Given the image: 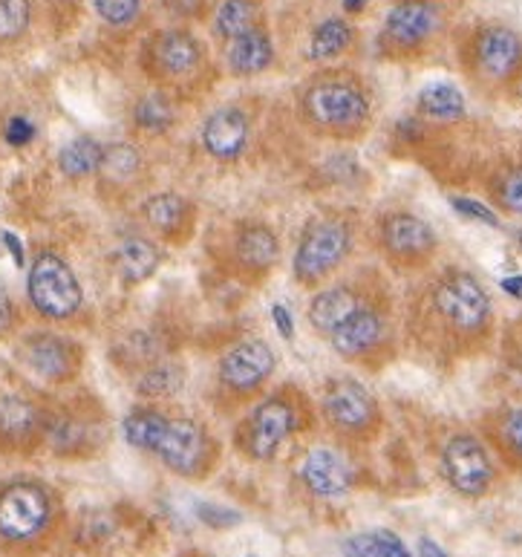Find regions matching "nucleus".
I'll list each match as a JSON object with an SVG mask.
<instances>
[{"label": "nucleus", "instance_id": "obj_1", "mask_svg": "<svg viewBox=\"0 0 522 557\" xmlns=\"http://www.w3.org/2000/svg\"><path fill=\"white\" fill-rule=\"evenodd\" d=\"M413 330L424 342L448 352H471L488 344L494 330V304L480 277L450 267L422 286L413 307Z\"/></svg>", "mask_w": 522, "mask_h": 557}, {"label": "nucleus", "instance_id": "obj_2", "mask_svg": "<svg viewBox=\"0 0 522 557\" xmlns=\"http://www.w3.org/2000/svg\"><path fill=\"white\" fill-rule=\"evenodd\" d=\"M295 110L309 134L352 141L373 125V90L356 70L321 67L298 84Z\"/></svg>", "mask_w": 522, "mask_h": 557}, {"label": "nucleus", "instance_id": "obj_3", "mask_svg": "<svg viewBox=\"0 0 522 557\" xmlns=\"http://www.w3.org/2000/svg\"><path fill=\"white\" fill-rule=\"evenodd\" d=\"M122 431L133 448L157 457L171 474L183 480H202L214 468V440L194 417L159 408H136L125 417Z\"/></svg>", "mask_w": 522, "mask_h": 557}, {"label": "nucleus", "instance_id": "obj_4", "mask_svg": "<svg viewBox=\"0 0 522 557\" xmlns=\"http://www.w3.org/2000/svg\"><path fill=\"white\" fill-rule=\"evenodd\" d=\"M141 70L159 90L171 92L176 99L194 96L211 87L214 64L208 44L194 33L191 26H162L150 33L141 44Z\"/></svg>", "mask_w": 522, "mask_h": 557}, {"label": "nucleus", "instance_id": "obj_5", "mask_svg": "<svg viewBox=\"0 0 522 557\" xmlns=\"http://www.w3.org/2000/svg\"><path fill=\"white\" fill-rule=\"evenodd\" d=\"M459 67L485 96L514 90L522 82V35L502 21H480L459 35Z\"/></svg>", "mask_w": 522, "mask_h": 557}, {"label": "nucleus", "instance_id": "obj_6", "mask_svg": "<svg viewBox=\"0 0 522 557\" xmlns=\"http://www.w3.org/2000/svg\"><path fill=\"white\" fill-rule=\"evenodd\" d=\"M450 17V0H393L378 29L382 59L419 61L445 38Z\"/></svg>", "mask_w": 522, "mask_h": 557}, {"label": "nucleus", "instance_id": "obj_7", "mask_svg": "<svg viewBox=\"0 0 522 557\" xmlns=\"http://www.w3.org/2000/svg\"><path fill=\"white\" fill-rule=\"evenodd\" d=\"M352 223L340 214L315 216L300 234L291 258V275L300 286H321L347 263L352 251Z\"/></svg>", "mask_w": 522, "mask_h": 557}, {"label": "nucleus", "instance_id": "obj_8", "mask_svg": "<svg viewBox=\"0 0 522 557\" xmlns=\"http://www.w3.org/2000/svg\"><path fill=\"white\" fill-rule=\"evenodd\" d=\"M300 428V401L291 391H274L260 399L243 419L237 442L254 462H272Z\"/></svg>", "mask_w": 522, "mask_h": 557}, {"label": "nucleus", "instance_id": "obj_9", "mask_svg": "<svg viewBox=\"0 0 522 557\" xmlns=\"http://www.w3.org/2000/svg\"><path fill=\"white\" fill-rule=\"evenodd\" d=\"M55 503L47 485L15 480L0 488V541L9 546H29L50 532Z\"/></svg>", "mask_w": 522, "mask_h": 557}, {"label": "nucleus", "instance_id": "obj_10", "mask_svg": "<svg viewBox=\"0 0 522 557\" xmlns=\"http://www.w3.org/2000/svg\"><path fill=\"white\" fill-rule=\"evenodd\" d=\"M26 298L47 321H66L82 309L84 289L59 251H38L26 275Z\"/></svg>", "mask_w": 522, "mask_h": 557}, {"label": "nucleus", "instance_id": "obj_11", "mask_svg": "<svg viewBox=\"0 0 522 557\" xmlns=\"http://www.w3.org/2000/svg\"><path fill=\"white\" fill-rule=\"evenodd\" d=\"M326 424L332 433L349 442H370L382 428V408L364 384L352 375H338L326 382L321 396Z\"/></svg>", "mask_w": 522, "mask_h": 557}, {"label": "nucleus", "instance_id": "obj_12", "mask_svg": "<svg viewBox=\"0 0 522 557\" xmlns=\"http://www.w3.org/2000/svg\"><path fill=\"white\" fill-rule=\"evenodd\" d=\"M378 249L401 272L424 269L439 251L433 225L413 211H390L378 220Z\"/></svg>", "mask_w": 522, "mask_h": 557}, {"label": "nucleus", "instance_id": "obj_13", "mask_svg": "<svg viewBox=\"0 0 522 557\" xmlns=\"http://www.w3.org/2000/svg\"><path fill=\"white\" fill-rule=\"evenodd\" d=\"M442 474L457 494L468 499L485 497L497 483V466L485 442L473 433H453L442 448Z\"/></svg>", "mask_w": 522, "mask_h": 557}, {"label": "nucleus", "instance_id": "obj_14", "mask_svg": "<svg viewBox=\"0 0 522 557\" xmlns=\"http://www.w3.org/2000/svg\"><path fill=\"white\" fill-rule=\"evenodd\" d=\"M274 367H277V361H274L269 344L260 342V338H243L223 352L220 367H216V382L225 393L246 399L272 379Z\"/></svg>", "mask_w": 522, "mask_h": 557}, {"label": "nucleus", "instance_id": "obj_15", "mask_svg": "<svg viewBox=\"0 0 522 557\" xmlns=\"http://www.w3.org/2000/svg\"><path fill=\"white\" fill-rule=\"evenodd\" d=\"M330 344L344 361L370 364L378 352L390 347V321L382 307H366L349 321H344L330 335Z\"/></svg>", "mask_w": 522, "mask_h": 557}, {"label": "nucleus", "instance_id": "obj_16", "mask_svg": "<svg viewBox=\"0 0 522 557\" xmlns=\"http://www.w3.org/2000/svg\"><path fill=\"white\" fill-rule=\"evenodd\" d=\"M366 307H375V300L361 283H332L315 292V298L309 304V324L330 338L344 321Z\"/></svg>", "mask_w": 522, "mask_h": 557}, {"label": "nucleus", "instance_id": "obj_17", "mask_svg": "<svg viewBox=\"0 0 522 557\" xmlns=\"http://www.w3.org/2000/svg\"><path fill=\"white\" fill-rule=\"evenodd\" d=\"M249 113L237 104H223L214 113H208L202 131H199V139H202L208 157L220 159V162H237L249 145Z\"/></svg>", "mask_w": 522, "mask_h": 557}, {"label": "nucleus", "instance_id": "obj_18", "mask_svg": "<svg viewBox=\"0 0 522 557\" xmlns=\"http://www.w3.org/2000/svg\"><path fill=\"white\" fill-rule=\"evenodd\" d=\"M26 367L44 382H70L78 373V347L61 335L33 333L21 344Z\"/></svg>", "mask_w": 522, "mask_h": 557}, {"label": "nucleus", "instance_id": "obj_19", "mask_svg": "<svg viewBox=\"0 0 522 557\" xmlns=\"http://www.w3.org/2000/svg\"><path fill=\"white\" fill-rule=\"evenodd\" d=\"M298 476L312 497L344 499L352 491V471L338 450L315 448L300 459Z\"/></svg>", "mask_w": 522, "mask_h": 557}, {"label": "nucleus", "instance_id": "obj_20", "mask_svg": "<svg viewBox=\"0 0 522 557\" xmlns=\"http://www.w3.org/2000/svg\"><path fill=\"white\" fill-rule=\"evenodd\" d=\"M234 263L249 272V275H265L281 258V243L277 234L265 223H240L232 240Z\"/></svg>", "mask_w": 522, "mask_h": 557}, {"label": "nucleus", "instance_id": "obj_21", "mask_svg": "<svg viewBox=\"0 0 522 557\" xmlns=\"http://www.w3.org/2000/svg\"><path fill=\"white\" fill-rule=\"evenodd\" d=\"M358 41V29L352 21L340 15H326L321 17L312 29H309V38L303 44V61L307 64H321V67H330L332 61L347 55Z\"/></svg>", "mask_w": 522, "mask_h": 557}, {"label": "nucleus", "instance_id": "obj_22", "mask_svg": "<svg viewBox=\"0 0 522 557\" xmlns=\"http://www.w3.org/2000/svg\"><path fill=\"white\" fill-rule=\"evenodd\" d=\"M274 59H277V50H274V38L265 24L240 35L223 50L225 70L234 78H254V75L272 70Z\"/></svg>", "mask_w": 522, "mask_h": 557}, {"label": "nucleus", "instance_id": "obj_23", "mask_svg": "<svg viewBox=\"0 0 522 557\" xmlns=\"http://www.w3.org/2000/svg\"><path fill=\"white\" fill-rule=\"evenodd\" d=\"M208 24L214 41L225 50L240 35L265 24V0H216Z\"/></svg>", "mask_w": 522, "mask_h": 557}, {"label": "nucleus", "instance_id": "obj_24", "mask_svg": "<svg viewBox=\"0 0 522 557\" xmlns=\"http://www.w3.org/2000/svg\"><path fill=\"white\" fill-rule=\"evenodd\" d=\"M162 267V249L150 237L141 234H130L119 243L116 249V272L119 277L130 286L145 283L157 275V269Z\"/></svg>", "mask_w": 522, "mask_h": 557}, {"label": "nucleus", "instance_id": "obj_25", "mask_svg": "<svg viewBox=\"0 0 522 557\" xmlns=\"http://www.w3.org/2000/svg\"><path fill=\"white\" fill-rule=\"evenodd\" d=\"M415 113L433 125H453L468 113V101L462 90L450 82H433L419 90L415 96Z\"/></svg>", "mask_w": 522, "mask_h": 557}, {"label": "nucleus", "instance_id": "obj_26", "mask_svg": "<svg viewBox=\"0 0 522 557\" xmlns=\"http://www.w3.org/2000/svg\"><path fill=\"white\" fill-rule=\"evenodd\" d=\"M141 216L150 225V232L162 234V237H179V234L188 232V225L194 220V209L179 194L162 191L141 202Z\"/></svg>", "mask_w": 522, "mask_h": 557}, {"label": "nucleus", "instance_id": "obj_27", "mask_svg": "<svg viewBox=\"0 0 522 557\" xmlns=\"http://www.w3.org/2000/svg\"><path fill=\"white\" fill-rule=\"evenodd\" d=\"M41 428L47 422L35 401L21 393H0V440L29 442Z\"/></svg>", "mask_w": 522, "mask_h": 557}, {"label": "nucleus", "instance_id": "obj_28", "mask_svg": "<svg viewBox=\"0 0 522 557\" xmlns=\"http://www.w3.org/2000/svg\"><path fill=\"white\" fill-rule=\"evenodd\" d=\"M176 119H179V99L165 90L145 92L133 104V125L148 136L167 134L176 125Z\"/></svg>", "mask_w": 522, "mask_h": 557}, {"label": "nucleus", "instance_id": "obj_29", "mask_svg": "<svg viewBox=\"0 0 522 557\" xmlns=\"http://www.w3.org/2000/svg\"><path fill=\"white\" fill-rule=\"evenodd\" d=\"M101 162H104V145H99V141L90 139V136L70 139L64 148L59 150L61 174L70 176V180L92 176L96 171H101Z\"/></svg>", "mask_w": 522, "mask_h": 557}, {"label": "nucleus", "instance_id": "obj_30", "mask_svg": "<svg viewBox=\"0 0 522 557\" xmlns=\"http://www.w3.org/2000/svg\"><path fill=\"white\" fill-rule=\"evenodd\" d=\"M340 555L344 557H413L407 552L405 541L393 534L390 529H375V532L349 534L347 541L340 543Z\"/></svg>", "mask_w": 522, "mask_h": 557}, {"label": "nucleus", "instance_id": "obj_31", "mask_svg": "<svg viewBox=\"0 0 522 557\" xmlns=\"http://www.w3.org/2000/svg\"><path fill=\"white\" fill-rule=\"evenodd\" d=\"M185 373L176 361H157L150 364L139 379V393L148 399H167L183 391Z\"/></svg>", "mask_w": 522, "mask_h": 557}, {"label": "nucleus", "instance_id": "obj_32", "mask_svg": "<svg viewBox=\"0 0 522 557\" xmlns=\"http://www.w3.org/2000/svg\"><path fill=\"white\" fill-rule=\"evenodd\" d=\"M33 0H0V44H15L29 33Z\"/></svg>", "mask_w": 522, "mask_h": 557}, {"label": "nucleus", "instance_id": "obj_33", "mask_svg": "<svg viewBox=\"0 0 522 557\" xmlns=\"http://www.w3.org/2000/svg\"><path fill=\"white\" fill-rule=\"evenodd\" d=\"M47 440L59 454H75L87 445V424H82L73 417H59L47 422Z\"/></svg>", "mask_w": 522, "mask_h": 557}, {"label": "nucleus", "instance_id": "obj_34", "mask_svg": "<svg viewBox=\"0 0 522 557\" xmlns=\"http://www.w3.org/2000/svg\"><path fill=\"white\" fill-rule=\"evenodd\" d=\"M490 194H494L497 209L508 211V214L514 216H522V162L520 165L506 168V171L490 183Z\"/></svg>", "mask_w": 522, "mask_h": 557}, {"label": "nucleus", "instance_id": "obj_35", "mask_svg": "<svg viewBox=\"0 0 522 557\" xmlns=\"http://www.w3.org/2000/svg\"><path fill=\"white\" fill-rule=\"evenodd\" d=\"M141 165L139 150L127 145V141H116V145H108L104 148V162H101V174H108L110 180L116 183H125L130 180Z\"/></svg>", "mask_w": 522, "mask_h": 557}, {"label": "nucleus", "instance_id": "obj_36", "mask_svg": "<svg viewBox=\"0 0 522 557\" xmlns=\"http://www.w3.org/2000/svg\"><path fill=\"white\" fill-rule=\"evenodd\" d=\"M92 12L113 29H127L145 12V0H90Z\"/></svg>", "mask_w": 522, "mask_h": 557}, {"label": "nucleus", "instance_id": "obj_37", "mask_svg": "<svg viewBox=\"0 0 522 557\" xmlns=\"http://www.w3.org/2000/svg\"><path fill=\"white\" fill-rule=\"evenodd\" d=\"M497 436H499V445H502L511 457L522 462V408L502 410Z\"/></svg>", "mask_w": 522, "mask_h": 557}, {"label": "nucleus", "instance_id": "obj_38", "mask_svg": "<svg viewBox=\"0 0 522 557\" xmlns=\"http://www.w3.org/2000/svg\"><path fill=\"white\" fill-rule=\"evenodd\" d=\"M162 7L183 26L206 21V17H211V9H214L208 0H162Z\"/></svg>", "mask_w": 522, "mask_h": 557}, {"label": "nucleus", "instance_id": "obj_39", "mask_svg": "<svg viewBox=\"0 0 522 557\" xmlns=\"http://www.w3.org/2000/svg\"><path fill=\"white\" fill-rule=\"evenodd\" d=\"M197 517L211 529H232L240 523V515L234 508L216 506V503H197Z\"/></svg>", "mask_w": 522, "mask_h": 557}, {"label": "nucleus", "instance_id": "obj_40", "mask_svg": "<svg viewBox=\"0 0 522 557\" xmlns=\"http://www.w3.org/2000/svg\"><path fill=\"white\" fill-rule=\"evenodd\" d=\"M450 206H453V209H457L462 216H471V220H476V223L494 225V228L499 225V216L494 214L488 206H482V202L468 200V197H453V200H450Z\"/></svg>", "mask_w": 522, "mask_h": 557}, {"label": "nucleus", "instance_id": "obj_41", "mask_svg": "<svg viewBox=\"0 0 522 557\" xmlns=\"http://www.w3.org/2000/svg\"><path fill=\"white\" fill-rule=\"evenodd\" d=\"M3 139L12 145V148H24L35 139V125L26 116H12L3 127Z\"/></svg>", "mask_w": 522, "mask_h": 557}, {"label": "nucleus", "instance_id": "obj_42", "mask_svg": "<svg viewBox=\"0 0 522 557\" xmlns=\"http://www.w3.org/2000/svg\"><path fill=\"white\" fill-rule=\"evenodd\" d=\"M15 304H12V298H9L7 292L0 289V338L3 335L12 333V326H15Z\"/></svg>", "mask_w": 522, "mask_h": 557}, {"label": "nucleus", "instance_id": "obj_43", "mask_svg": "<svg viewBox=\"0 0 522 557\" xmlns=\"http://www.w3.org/2000/svg\"><path fill=\"white\" fill-rule=\"evenodd\" d=\"M272 321H274V326H277V333H281L283 338L289 342L291 335H295V321H291L289 309L283 307V304H274V307H272Z\"/></svg>", "mask_w": 522, "mask_h": 557}, {"label": "nucleus", "instance_id": "obj_44", "mask_svg": "<svg viewBox=\"0 0 522 557\" xmlns=\"http://www.w3.org/2000/svg\"><path fill=\"white\" fill-rule=\"evenodd\" d=\"M0 240H3V246H7L9 255H12V260H15L17 267H24V246H21V240H17L15 234L0 232Z\"/></svg>", "mask_w": 522, "mask_h": 557}, {"label": "nucleus", "instance_id": "obj_45", "mask_svg": "<svg viewBox=\"0 0 522 557\" xmlns=\"http://www.w3.org/2000/svg\"><path fill=\"white\" fill-rule=\"evenodd\" d=\"M419 557H448V552L442 549L439 543H433L431 537H422L419 541Z\"/></svg>", "mask_w": 522, "mask_h": 557}, {"label": "nucleus", "instance_id": "obj_46", "mask_svg": "<svg viewBox=\"0 0 522 557\" xmlns=\"http://www.w3.org/2000/svg\"><path fill=\"white\" fill-rule=\"evenodd\" d=\"M502 292L511 295L514 300L522 304V275H511V277H502Z\"/></svg>", "mask_w": 522, "mask_h": 557}, {"label": "nucleus", "instance_id": "obj_47", "mask_svg": "<svg viewBox=\"0 0 522 557\" xmlns=\"http://www.w3.org/2000/svg\"><path fill=\"white\" fill-rule=\"evenodd\" d=\"M366 3H370V0H344V12H349V15H358V12H364Z\"/></svg>", "mask_w": 522, "mask_h": 557}, {"label": "nucleus", "instance_id": "obj_48", "mask_svg": "<svg viewBox=\"0 0 522 557\" xmlns=\"http://www.w3.org/2000/svg\"><path fill=\"white\" fill-rule=\"evenodd\" d=\"M517 92H520V99H522V82H520V84H517Z\"/></svg>", "mask_w": 522, "mask_h": 557}, {"label": "nucleus", "instance_id": "obj_49", "mask_svg": "<svg viewBox=\"0 0 522 557\" xmlns=\"http://www.w3.org/2000/svg\"><path fill=\"white\" fill-rule=\"evenodd\" d=\"M249 557H254V555H249Z\"/></svg>", "mask_w": 522, "mask_h": 557}]
</instances>
